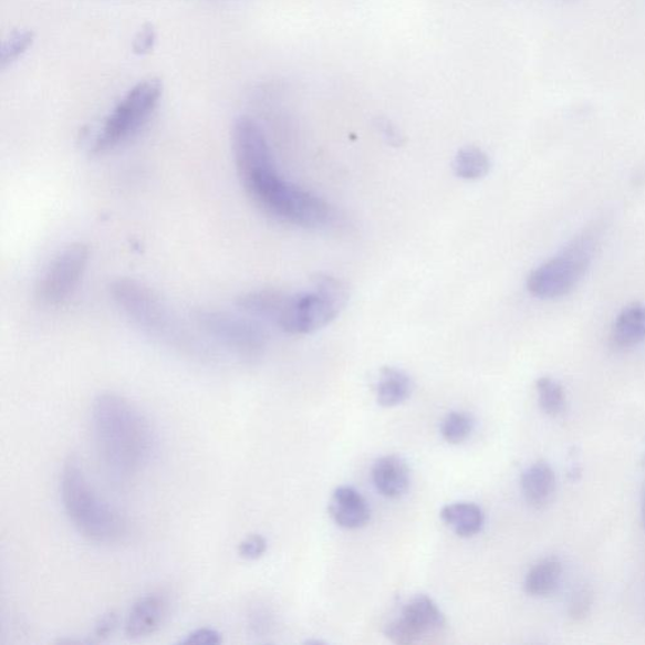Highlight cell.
Instances as JSON below:
<instances>
[{
	"label": "cell",
	"instance_id": "1",
	"mask_svg": "<svg viewBox=\"0 0 645 645\" xmlns=\"http://www.w3.org/2000/svg\"><path fill=\"white\" fill-rule=\"evenodd\" d=\"M232 150L245 189L263 211L305 229H321L334 221L329 204L280 176L266 133L250 116L235 121Z\"/></svg>",
	"mask_w": 645,
	"mask_h": 645
},
{
	"label": "cell",
	"instance_id": "2",
	"mask_svg": "<svg viewBox=\"0 0 645 645\" xmlns=\"http://www.w3.org/2000/svg\"><path fill=\"white\" fill-rule=\"evenodd\" d=\"M91 422L97 456L113 480L125 483L148 466L154 436L147 419L128 399L115 394L97 396Z\"/></svg>",
	"mask_w": 645,
	"mask_h": 645
},
{
	"label": "cell",
	"instance_id": "3",
	"mask_svg": "<svg viewBox=\"0 0 645 645\" xmlns=\"http://www.w3.org/2000/svg\"><path fill=\"white\" fill-rule=\"evenodd\" d=\"M60 485L63 508L81 534L97 543H114L123 538V517L97 496L77 457H69L63 465Z\"/></svg>",
	"mask_w": 645,
	"mask_h": 645
},
{
	"label": "cell",
	"instance_id": "4",
	"mask_svg": "<svg viewBox=\"0 0 645 645\" xmlns=\"http://www.w3.org/2000/svg\"><path fill=\"white\" fill-rule=\"evenodd\" d=\"M599 232L586 230L566 245L556 257L541 263L527 278V289L539 299L569 295L592 267L599 245Z\"/></svg>",
	"mask_w": 645,
	"mask_h": 645
},
{
	"label": "cell",
	"instance_id": "5",
	"mask_svg": "<svg viewBox=\"0 0 645 645\" xmlns=\"http://www.w3.org/2000/svg\"><path fill=\"white\" fill-rule=\"evenodd\" d=\"M343 281L318 277L311 292L287 295L278 326L289 334H311L332 323L348 302Z\"/></svg>",
	"mask_w": 645,
	"mask_h": 645
},
{
	"label": "cell",
	"instance_id": "6",
	"mask_svg": "<svg viewBox=\"0 0 645 645\" xmlns=\"http://www.w3.org/2000/svg\"><path fill=\"white\" fill-rule=\"evenodd\" d=\"M163 94L159 79L141 81L126 93L100 126L91 152L104 154L132 138L150 119Z\"/></svg>",
	"mask_w": 645,
	"mask_h": 645
},
{
	"label": "cell",
	"instance_id": "7",
	"mask_svg": "<svg viewBox=\"0 0 645 645\" xmlns=\"http://www.w3.org/2000/svg\"><path fill=\"white\" fill-rule=\"evenodd\" d=\"M114 302L142 330L160 339H175L177 325L162 299L133 279H117L111 287Z\"/></svg>",
	"mask_w": 645,
	"mask_h": 645
},
{
	"label": "cell",
	"instance_id": "8",
	"mask_svg": "<svg viewBox=\"0 0 645 645\" xmlns=\"http://www.w3.org/2000/svg\"><path fill=\"white\" fill-rule=\"evenodd\" d=\"M89 262V249L84 243H72L54 257L44 269L38 284L40 301L58 305L75 292Z\"/></svg>",
	"mask_w": 645,
	"mask_h": 645
},
{
	"label": "cell",
	"instance_id": "9",
	"mask_svg": "<svg viewBox=\"0 0 645 645\" xmlns=\"http://www.w3.org/2000/svg\"><path fill=\"white\" fill-rule=\"evenodd\" d=\"M196 320L212 337L242 354H257L266 345V330L250 318L223 311H201Z\"/></svg>",
	"mask_w": 645,
	"mask_h": 645
},
{
	"label": "cell",
	"instance_id": "10",
	"mask_svg": "<svg viewBox=\"0 0 645 645\" xmlns=\"http://www.w3.org/2000/svg\"><path fill=\"white\" fill-rule=\"evenodd\" d=\"M440 607L428 595L419 594L408 601L397 620L386 626V637L398 645L415 644L445 628Z\"/></svg>",
	"mask_w": 645,
	"mask_h": 645
},
{
	"label": "cell",
	"instance_id": "11",
	"mask_svg": "<svg viewBox=\"0 0 645 645\" xmlns=\"http://www.w3.org/2000/svg\"><path fill=\"white\" fill-rule=\"evenodd\" d=\"M330 513L333 521L345 530H357L371 520V508L358 490L343 486L334 490Z\"/></svg>",
	"mask_w": 645,
	"mask_h": 645
},
{
	"label": "cell",
	"instance_id": "12",
	"mask_svg": "<svg viewBox=\"0 0 645 645\" xmlns=\"http://www.w3.org/2000/svg\"><path fill=\"white\" fill-rule=\"evenodd\" d=\"M166 614V602L158 594L144 595L126 617L125 634L131 639L148 637L156 633Z\"/></svg>",
	"mask_w": 645,
	"mask_h": 645
},
{
	"label": "cell",
	"instance_id": "13",
	"mask_svg": "<svg viewBox=\"0 0 645 645\" xmlns=\"http://www.w3.org/2000/svg\"><path fill=\"white\" fill-rule=\"evenodd\" d=\"M372 480L381 495L397 499L410 487L412 471L402 457L386 456L379 458L372 468Z\"/></svg>",
	"mask_w": 645,
	"mask_h": 645
},
{
	"label": "cell",
	"instance_id": "14",
	"mask_svg": "<svg viewBox=\"0 0 645 645\" xmlns=\"http://www.w3.org/2000/svg\"><path fill=\"white\" fill-rule=\"evenodd\" d=\"M522 492L527 503L533 508L547 507L556 492V476L549 462L540 460L523 471Z\"/></svg>",
	"mask_w": 645,
	"mask_h": 645
},
{
	"label": "cell",
	"instance_id": "15",
	"mask_svg": "<svg viewBox=\"0 0 645 645\" xmlns=\"http://www.w3.org/2000/svg\"><path fill=\"white\" fill-rule=\"evenodd\" d=\"M645 341V304L626 305L613 324L611 342L614 348H632Z\"/></svg>",
	"mask_w": 645,
	"mask_h": 645
},
{
	"label": "cell",
	"instance_id": "16",
	"mask_svg": "<svg viewBox=\"0 0 645 645\" xmlns=\"http://www.w3.org/2000/svg\"><path fill=\"white\" fill-rule=\"evenodd\" d=\"M440 517L443 522L462 539L474 538V535L483 530L486 523V517L481 508L469 502L445 506Z\"/></svg>",
	"mask_w": 645,
	"mask_h": 645
},
{
	"label": "cell",
	"instance_id": "17",
	"mask_svg": "<svg viewBox=\"0 0 645 645\" xmlns=\"http://www.w3.org/2000/svg\"><path fill=\"white\" fill-rule=\"evenodd\" d=\"M562 563L556 558L543 559L529 571L524 580L526 593L544 597L555 593L562 580Z\"/></svg>",
	"mask_w": 645,
	"mask_h": 645
},
{
	"label": "cell",
	"instance_id": "18",
	"mask_svg": "<svg viewBox=\"0 0 645 645\" xmlns=\"http://www.w3.org/2000/svg\"><path fill=\"white\" fill-rule=\"evenodd\" d=\"M413 381L404 371L395 367H385L379 372L377 384V403L383 407L402 405L410 397Z\"/></svg>",
	"mask_w": 645,
	"mask_h": 645
},
{
	"label": "cell",
	"instance_id": "19",
	"mask_svg": "<svg viewBox=\"0 0 645 645\" xmlns=\"http://www.w3.org/2000/svg\"><path fill=\"white\" fill-rule=\"evenodd\" d=\"M490 162L487 154L476 147L462 148L454 159V170L462 179L477 180L488 175Z\"/></svg>",
	"mask_w": 645,
	"mask_h": 645
},
{
	"label": "cell",
	"instance_id": "20",
	"mask_svg": "<svg viewBox=\"0 0 645 645\" xmlns=\"http://www.w3.org/2000/svg\"><path fill=\"white\" fill-rule=\"evenodd\" d=\"M535 389L539 394V404L544 414L559 416L566 408L565 389L556 379L544 376L535 383Z\"/></svg>",
	"mask_w": 645,
	"mask_h": 645
},
{
	"label": "cell",
	"instance_id": "21",
	"mask_svg": "<svg viewBox=\"0 0 645 645\" xmlns=\"http://www.w3.org/2000/svg\"><path fill=\"white\" fill-rule=\"evenodd\" d=\"M34 33L30 30H14L8 34L0 48V69L6 70L20 60L32 48Z\"/></svg>",
	"mask_w": 645,
	"mask_h": 645
},
{
	"label": "cell",
	"instance_id": "22",
	"mask_svg": "<svg viewBox=\"0 0 645 645\" xmlns=\"http://www.w3.org/2000/svg\"><path fill=\"white\" fill-rule=\"evenodd\" d=\"M475 429V420L467 413L451 412L441 424V435L445 441L458 445L468 440Z\"/></svg>",
	"mask_w": 645,
	"mask_h": 645
},
{
	"label": "cell",
	"instance_id": "23",
	"mask_svg": "<svg viewBox=\"0 0 645 645\" xmlns=\"http://www.w3.org/2000/svg\"><path fill=\"white\" fill-rule=\"evenodd\" d=\"M594 593L587 585L580 586L572 593L569 602V615L572 621H584L592 611Z\"/></svg>",
	"mask_w": 645,
	"mask_h": 645
},
{
	"label": "cell",
	"instance_id": "24",
	"mask_svg": "<svg viewBox=\"0 0 645 645\" xmlns=\"http://www.w3.org/2000/svg\"><path fill=\"white\" fill-rule=\"evenodd\" d=\"M268 541L261 534H251L239 544V555L249 561H256L266 555Z\"/></svg>",
	"mask_w": 645,
	"mask_h": 645
},
{
	"label": "cell",
	"instance_id": "25",
	"mask_svg": "<svg viewBox=\"0 0 645 645\" xmlns=\"http://www.w3.org/2000/svg\"><path fill=\"white\" fill-rule=\"evenodd\" d=\"M222 643V635L212 628H198L181 639V645H218Z\"/></svg>",
	"mask_w": 645,
	"mask_h": 645
},
{
	"label": "cell",
	"instance_id": "26",
	"mask_svg": "<svg viewBox=\"0 0 645 645\" xmlns=\"http://www.w3.org/2000/svg\"><path fill=\"white\" fill-rule=\"evenodd\" d=\"M156 30H154L152 24H145L141 32L136 34L133 50L136 54H139V56H144V54H148L154 49V44H156Z\"/></svg>",
	"mask_w": 645,
	"mask_h": 645
},
{
	"label": "cell",
	"instance_id": "27",
	"mask_svg": "<svg viewBox=\"0 0 645 645\" xmlns=\"http://www.w3.org/2000/svg\"><path fill=\"white\" fill-rule=\"evenodd\" d=\"M117 625V615L113 612L105 613L103 616H100L98 622L95 626V634L98 639H106L111 637V635L116 630Z\"/></svg>",
	"mask_w": 645,
	"mask_h": 645
},
{
	"label": "cell",
	"instance_id": "28",
	"mask_svg": "<svg viewBox=\"0 0 645 645\" xmlns=\"http://www.w3.org/2000/svg\"><path fill=\"white\" fill-rule=\"evenodd\" d=\"M381 131H383L391 143L397 144L399 142V135L396 132L395 126L391 125L389 123L384 122L381 124Z\"/></svg>",
	"mask_w": 645,
	"mask_h": 645
},
{
	"label": "cell",
	"instance_id": "29",
	"mask_svg": "<svg viewBox=\"0 0 645 645\" xmlns=\"http://www.w3.org/2000/svg\"><path fill=\"white\" fill-rule=\"evenodd\" d=\"M642 523H643V527L645 529V497H644V502H643V508H642Z\"/></svg>",
	"mask_w": 645,
	"mask_h": 645
}]
</instances>
